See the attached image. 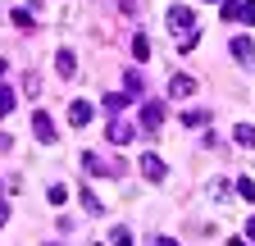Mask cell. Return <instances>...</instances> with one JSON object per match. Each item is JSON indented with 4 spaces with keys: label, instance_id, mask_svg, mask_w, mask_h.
<instances>
[{
    "label": "cell",
    "instance_id": "7402d4cb",
    "mask_svg": "<svg viewBox=\"0 0 255 246\" xmlns=\"http://www.w3.org/2000/svg\"><path fill=\"white\" fill-rule=\"evenodd\" d=\"M114 246H132V233H128V228H114Z\"/></svg>",
    "mask_w": 255,
    "mask_h": 246
},
{
    "label": "cell",
    "instance_id": "5b68a950",
    "mask_svg": "<svg viewBox=\"0 0 255 246\" xmlns=\"http://www.w3.org/2000/svg\"><path fill=\"white\" fill-rule=\"evenodd\" d=\"M91 114H96V110H91V101H73V105H69V123H73V128H87Z\"/></svg>",
    "mask_w": 255,
    "mask_h": 246
},
{
    "label": "cell",
    "instance_id": "ffe728a7",
    "mask_svg": "<svg viewBox=\"0 0 255 246\" xmlns=\"http://www.w3.org/2000/svg\"><path fill=\"white\" fill-rule=\"evenodd\" d=\"M9 110H14V91H9V87H0V119H5Z\"/></svg>",
    "mask_w": 255,
    "mask_h": 246
},
{
    "label": "cell",
    "instance_id": "e0dca14e",
    "mask_svg": "<svg viewBox=\"0 0 255 246\" xmlns=\"http://www.w3.org/2000/svg\"><path fill=\"white\" fill-rule=\"evenodd\" d=\"M105 110H110V114H119V110H128V91H123V96H119V91H114V96H105Z\"/></svg>",
    "mask_w": 255,
    "mask_h": 246
},
{
    "label": "cell",
    "instance_id": "484cf974",
    "mask_svg": "<svg viewBox=\"0 0 255 246\" xmlns=\"http://www.w3.org/2000/svg\"><path fill=\"white\" fill-rule=\"evenodd\" d=\"M233 246H251V242H237V237H233Z\"/></svg>",
    "mask_w": 255,
    "mask_h": 246
},
{
    "label": "cell",
    "instance_id": "ba28073f",
    "mask_svg": "<svg viewBox=\"0 0 255 246\" xmlns=\"http://www.w3.org/2000/svg\"><path fill=\"white\" fill-rule=\"evenodd\" d=\"M82 164H87L91 173H123L119 164H110V160H101V155H91V150H87V155H82Z\"/></svg>",
    "mask_w": 255,
    "mask_h": 246
},
{
    "label": "cell",
    "instance_id": "d4e9b609",
    "mask_svg": "<svg viewBox=\"0 0 255 246\" xmlns=\"http://www.w3.org/2000/svg\"><path fill=\"white\" fill-rule=\"evenodd\" d=\"M5 219H9V210H5V205H0V228H5Z\"/></svg>",
    "mask_w": 255,
    "mask_h": 246
},
{
    "label": "cell",
    "instance_id": "7a4b0ae2",
    "mask_svg": "<svg viewBox=\"0 0 255 246\" xmlns=\"http://www.w3.org/2000/svg\"><path fill=\"white\" fill-rule=\"evenodd\" d=\"M141 128H146L150 137L164 128V105H159V101H146V105H141Z\"/></svg>",
    "mask_w": 255,
    "mask_h": 246
},
{
    "label": "cell",
    "instance_id": "9c48e42d",
    "mask_svg": "<svg viewBox=\"0 0 255 246\" xmlns=\"http://www.w3.org/2000/svg\"><path fill=\"white\" fill-rule=\"evenodd\" d=\"M55 69H59V78H78V73H73V69H78L73 50H59V55H55Z\"/></svg>",
    "mask_w": 255,
    "mask_h": 246
},
{
    "label": "cell",
    "instance_id": "9a60e30c",
    "mask_svg": "<svg viewBox=\"0 0 255 246\" xmlns=\"http://www.w3.org/2000/svg\"><path fill=\"white\" fill-rule=\"evenodd\" d=\"M46 201H50V205H64V201H69V187H64V182H55V187L46 192Z\"/></svg>",
    "mask_w": 255,
    "mask_h": 246
},
{
    "label": "cell",
    "instance_id": "4fadbf2b",
    "mask_svg": "<svg viewBox=\"0 0 255 246\" xmlns=\"http://www.w3.org/2000/svg\"><path fill=\"white\" fill-rule=\"evenodd\" d=\"M233 55L242 64H251V37H233Z\"/></svg>",
    "mask_w": 255,
    "mask_h": 246
},
{
    "label": "cell",
    "instance_id": "277c9868",
    "mask_svg": "<svg viewBox=\"0 0 255 246\" xmlns=\"http://www.w3.org/2000/svg\"><path fill=\"white\" fill-rule=\"evenodd\" d=\"M110 141H114V146H132V141H137V128H132L128 119H114V123H110Z\"/></svg>",
    "mask_w": 255,
    "mask_h": 246
},
{
    "label": "cell",
    "instance_id": "d6986e66",
    "mask_svg": "<svg viewBox=\"0 0 255 246\" xmlns=\"http://www.w3.org/2000/svg\"><path fill=\"white\" fill-rule=\"evenodd\" d=\"M78 196H82V205H87V210H91V214H101V201H96V192H91V187H82V192H78Z\"/></svg>",
    "mask_w": 255,
    "mask_h": 246
},
{
    "label": "cell",
    "instance_id": "44dd1931",
    "mask_svg": "<svg viewBox=\"0 0 255 246\" xmlns=\"http://www.w3.org/2000/svg\"><path fill=\"white\" fill-rule=\"evenodd\" d=\"M237 192H242L246 201H255V182H251V178H237Z\"/></svg>",
    "mask_w": 255,
    "mask_h": 246
},
{
    "label": "cell",
    "instance_id": "3957f363",
    "mask_svg": "<svg viewBox=\"0 0 255 246\" xmlns=\"http://www.w3.org/2000/svg\"><path fill=\"white\" fill-rule=\"evenodd\" d=\"M191 23H196V14H191L187 5H173V9H169V27H173L178 37H187V32H196V27H191Z\"/></svg>",
    "mask_w": 255,
    "mask_h": 246
},
{
    "label": "cell",
    "instance_id": "30bf717a",
    "mask_svg": "<svg viewBox=\"0 0 255 246\" xmlns=\"http://www.w3.org/2000/svg\"><path fill=\"white\" fill-rule=\"evenodd\" d=\"M141 87H146V82H141V73H137V69H128V73H123V91H128V101L141 96Z\"/></svg>",
    "mask_w": 255,
    "mask_h": 246
},
{
    "label": "cell",
    "instance_id": "603a6c76",
    "mask_svg": "<svg viewBox=\"0 0 255 246\" xmlns=\"http://www.w3.org/2000/svg\"><path fill=\"white\" fill-rule=\"evenodd\" d=\"M246 237L255 242V214H251V219H246Z\"/></svg>",
    "mask_w": 255,
    "mask_h": 246
},
{
    "label": "cell",
    "instance_id": "2e32d148",
    "mask_svg": "<svg viewBox=\"0 0 255 246\" xmlns=\"http://www.w3.org/2000/svg\"><path fill=\"white\" fill-rule=\"evenodd\" d=\"M14 27H23V32H32V27H37V18H32L27 9H14Z\"/></svg>",
    "mask_w": 255,
    "mask_h": 246
},
{
    "label": "cell",
    "instance_id": "6da1fadb",
    "mask_svg": "<svg viewBox=\"0 0 255 246\" xmlns=\"http://www.w3.org/2000/svg\"><path fill=\"white\" fill-rule=\"evenodd\" d=\"M32 132H37V141H41V146H55V137H59V132H55V119H50L46 110L32 114Z\"/></svg>",
    "mask_w": 255,
    "mask_h": 246
},
{
    "label": "cell",
    "instance_id": "7c38bea8",
    "mask_svg": "<svg viewBox=\"0 0 255 246\" xmlns=\"http://www.w3.org/2000/svg\"><path fill=\"white\" fill-rule=\"evenodd\" d=\"M182 123H187V128H205V123H210V110H187Z\"/></svg>",
    "mask_w": 255,
    "mask_h": 246
},
{
    "label": "cell",
    "instance_id": "8992f818",
    "mask_svg": "<svg viewBox=\"0 0 255 246\" xmlns=\"http://www.w3.org/2000/svg\"><path fill=\"white\" fill-rule=\"evenodd\" d=\"M141 173L150 182H164V160H159V155H141Z\"/></svg>",
    "mask_w": 255,
    "mask_h": 246
},
{
    "label": "cell",
    "instance_id": "4316f807",
    "mask_svg": "<svg viewBox=\"0 0 255 246\" xmlns=\"http://www.w3.org/2000/svg\"><path fill=\"white\" fill-rule=\"evenodd\" d=\"M0 73H5V59H0Z\"/></svg>",
    "mask_w": 255,
    "mask_h": 246
},
{
    "label": "cell",
    "instance_id": "ac0fdd59",
    "mask_svg": "<svg viewBox=\"0 0 255 246\" xmlns=\"http://www.w3.org/2000/svg\"><path fill=\"white\" fill-rule=\"evenodd\" d=\"M132 59H150V41L146 37H132Z\"/></svg>",
    "mask_w": 255,
    "mask_h": 246
},
{
    "label": "cell",
    "instance_id": "cb8c5ba5",
    "mask_svg": "<svg viewBox=\"0 0 255 246\" xmlns=\"http://www.w3.org/2000/svg\"><path fill=\"white\" fill-rule=\"evenodd\" d=\"M155 246H178V242L173 237H155Z\"/></svg>",
    "mask_w": 255,
    "mask_h": 246
},
{
    "label": "cell",
    "instance_id": "52a82bcc",
    "mask_svg": "<svg viewBox=\"0 0 255 246\" xmlns=\"http://www.w3.org/2000/svg\"><path fill=\"white\" fill-rule=\"evenodd\" d=\"M191 91H196V78H191V73H178L169 82V96H191Z\"/></svg>",
    "mask_w": 255,
    "mask_h": 246
},
{
    "label": "cell",
    "instance_id": "5bb4252c",
    "mask_svg": "<svg viewBox=\"0 0 255 246\" xmlns=\"http://www.w3.org/2000/svg\"><path fill=\"white\" fill-rule=\"evenodd\" d=\"M237 18H242L246 27H255V0H242V5H237Z\"/></svg>",
    "mask_w": 255,
    "mask_h": 246
},
{
    "label": "cell",
    "instance_id": "8fae6325",
    "mask_svg": "<svg viewBox=\"0 0 255 246\" xmlns=\"http://www.w3.org/2000/svg\"><path fill=\"white\" fill-rule=\"evenodd\" d=\"M233 137H237V146L255 150V128H251V123H237V128H233Z\"/></svg>",
    "mask_w": 255,
    "mask_h": 246
}]
</instances>
